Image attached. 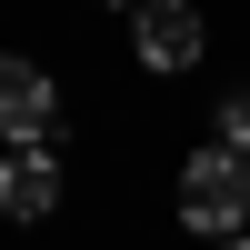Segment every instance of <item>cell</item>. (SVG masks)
Instances as JSON below:
<instances>
[{
    "label": "cell",
    "instance_id": "cell-5",
    "mask_svg": "<svg viewBox=\"0 0 250 250\" xmlns=\"http://www.w3.org/2000/svg\"><path fill=\"white\" fill-rule=\"evenodd\" d=\"M210 130H220V150H240V160H250V90L220 100V120H210Z\"/></svg>",
    "mask_w": 250,
    "mask_h": 250
},
{
    "label": "cell",
    "instance_id": "cell-6",
    "mask_svg": "<svg viewBox=\"0 0 250 250\" xmlns=\"http://www.w3.org/2000/svg\"><path fill=\"white\" fill-rule=\"evenodd\" d=\"M210 250H250V230H240V240H210Z\"/></svg>",
    "mask_w": 250,
    "mask_h": 250
},
{
    "label": "cell",
    "instance_id": "cell-1",
    "mask_svg": "<svg viewBox=\"0 0 250 250\" xmlns=\"http://www.w3.org/2000/svg\"><path fill=\"white\" fill-rule=\"evenodd\" d=\"M180 220H190L200 240H240L250 230V160L240 150H190L180 160Z\"/></svg>",
    "mask_w": 250,
    "mask_h": 250
},
{
    "label": "cell",
    "instance_id": "cell-7",
    "mask_svg": "<svg viewBox=\"0 0 250 250\" xmlns=\"http://www.w3.org/2000/svg\"><path fill=\"white\" fill-rule=\"evenodd\" d=\"M120 10H140V0H120Z\"/></svg>",
    "mask_w": 250,
    "mask_h": 250
},
{
    "label": "cell",
    "instance_id": "cell-2",
    "mask_svg": "<svg viewBox=\"0 0 250 250\" xmlns=\"http://www.w3.org/2000/svg\"><path fill=\"white\" fill-rule=\"evenodd\" d=\"M0 140H10V150L60 140V80L40 70V60H20V50H0Z\"/></svg>",
    "mask_w": 250,
    "mask_h": 250
},
{
    "label": "cell",
    "instance_id": "cell-3",
    "mask_svg": "<svg viewBox=\"0 0 250 250\" xmlns=\"http://www.w3.org/2000/svg\"><path fill=\"white\" fill-rule=\"evenodd\" d=\"M200 40H210V30H200V10H190V0H140V10H130V50H140V70H160V80H170V70H190V60H200Z\"/></svg>",
    "mask_w": 250,
    "mask_h": 250
},
{
    "label": "cell",
    "instance_id": "cell-4",
    "mask_svg": "<svg viewBox=\"0 0 250 250\" xmlns=\"http://www.w3.org/2000/svg\"><path fill=\"white\" fill-rule=\"evenodd\" d=\"M0 210H10V220H50L60 210V150H50V140H30V150L0 160Z\"/></svg>",
    "mask_w": 250,
    "mask_h": 250
}]
</instances>
